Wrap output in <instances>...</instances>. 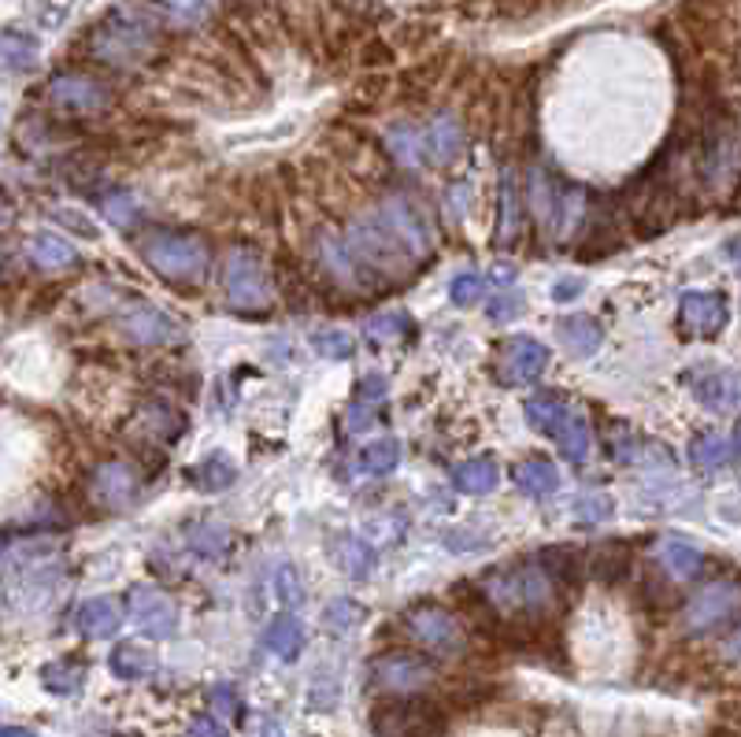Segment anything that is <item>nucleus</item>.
I'll use <instances>...</instances> for the list:
<instances>
[{"instance_id":"f257e3e1","label":"nucleus","mask_w":741,"mask_h":737,"mask_svg":"<svg viewBox=\"0 0 741 737\" xmlns=\"http://www.w3.org/2000/svg\"><path fill=\"white\" fill-rule=\"evenodd\" d=\"M482 593L490 596L497 615L509 612V615H519L523 623H541V615L557 604L560 590L549 582L541 564H523V567H512V571L490 575Z\"/></svg>"},{"instance_id":"f03ea898","label":"nucleus","mask_w":741,"mask_h":737,"mask_svg":"<svg viewBox=\"0 0 741 737\" xmlns=\"http://www.w3.org/2000/svg\"><path fill=\"white\" fill-rule=\"evenodd\" d=\"M142 252L156 275L171 282H196L212 264V249L196 234H175V230H153L142 241Z\"/></svg>"},{"instance_id":"7ed1b4c3","label":"nucleus","mask_w":741,"mask_h":737,"mask_svg":"<svg viewBox=\"0 0 741 737\" xmlns=\"http://www.w3.org/2000/svg\"><path fill=\"white\" fill-rule=\"evenodd\" d=\"M374 737H445V708L427 697H397L371 712Z\"/></svg>"},{"instance_id":"20e7f679","label":"nucleus","mask_w":741,"mask_h":737,"mask_svg":"<svg viewBox=\"0 0 741 737\" xmlns=\"http://www.w3.org/2000/svg\"><path fill=\"white\" fill-rule=\"evenodd\" d=\"M401 623H405L408 638L416 641V645L430 649L434 656H456V652H464L467 645V633L459 627V619L434 601L411 604Z\"/></svg>"},{"instance_id":"39448f33","label":"nucleus","mask_w":741,"mask_h":737,"mask_svg":"<svg viewBox=\"0 0 741 737\" xmlns=\"http://www.w3.org/2000/svg\"><path fill=\"white\" fill-rule=\"evenodd\" d=\"M227 297L238 312H264L271 304V275L260 252L234 249L227 259Z\"/></svg>"},{"instance_id":"423d86ee","label":"nucleus","mask_w":741,"mask_h":737,"mask_svg":"<svg viewBox=\"0 0 741 737\" xmlns=\"http://www.w3.org/2000/svg\"><path fill=\"white\" fill-rule=\"evenodd\" d=\"M741 615V585L730 582V578H719V582L705 585L682 612V627L686 633H712L727 623H734Z\"/></svg>"},{"instance_id":"0eeeda50","label":"nucleus","mask_w":741,"mask_h":737,"mask_svg":"<svg viewBox=\"0 0 741 737\" xmlns=\"http://www.w3.org/2000/svg\"><path fill=\"white\" fill-rule=\"evenodd\" d=\"M371 678L386 693L419 697L434 682V664L427 656H416V652H386V656H379L371 664Z\"/></svg>"},{"instance_id":"6e6552de","label":"nucleus","mask_w":741,"mask_h":737,"mask_svg":"<svg viewBox=\"0 0 741 737\" xmlns=\"http://www.w3.org/2000/svg\"><path fill=\"white\" fill-rule=\"evenodd\" d=\"M730 319L727 297L716 289H690L679 297V330L682 338H716Z\"/></svg>"},{"instance_id":"1a4fd4ad","label":"nucleus","mask_w":741,"mask_h":737,"mask_svg":"<svg viewBox=\"0 0 741 737\" xmlns=\"http://www.w3.org/2000/svg\"><path fill=\"white\" fill-rule=\"evenodd\" d=\"M549 349L534 338H509L497 345V378L504 386H530L546 375Z\"/></svg>"},{"instance_id":"9d476101","label":"nucleus","mask_w":741,"mask_h":737,"mask_svg":"<svg viewBox=\"0 0 741 737\" xmlns=\"http://www.w3.org/2000/svg\"><path fill=\"white\" fill-rule=\"evenodd\" d=\"M130 615L156 641L175 638L178 630V604L164 590H153V585H134L130 590Z\"/></svg>"},{"instance_id":"9b49d317","label":"nucleus","mask_w":741,"mask_h":737,"mask_svg":"<svg viewBox=\"0 0 741 737\" xmlns=\"http://www.w3.org/2000/svg\"><path fill=\"white\" fill-rule=\"evenodd\" d=\"M382 222V227L390 230L393 238L401 241V245H405V252L411 259H423V256H430V230H427V222L419 219V212L411 208V204L405 201V197H393V201H386L379 208V216H374Z\"/></svg>"},{"instance_id":"f8f14e48","label":"nucleus","mask_w":741,"mask_h":737,"mask_svg":"<svg viewBox=\"0 0 741 737\" xmlns=\"http://www.w3.org/2000/svg\"><path fill=\"white\" fill-rule=\"evenodd\" d=\"M89 490H93V497H97L100 504H108V508H123V504H130L138 497L142 479H138V471L130 468V463L108 460L89 474Z\"/></svg>"},{"instance_id":"ddd939ff","label":"nucleus","mask_w":741,"mask_h":737,"mask_svg":"<svg viewBox=\"0 0 741 737\" xmlns=\"http://www.w3.org/2000/svg\"><path fill=\"white\" fill-rule=\"evenodd\" d=\"M623 245V234H619V219L615 208H594L586 212V230H583V245L575 249V256L589 264V259H605Z\"/></svg>"},{"instance_id":"4468645a","label":"nucleus","mask_w":741,"mask_h":737,"mask_svg":"<svg viewBox=\"0 0 741 737\" xmlns=\"http://www.w3.org/2000/svg\"><path fill=\"white\" fill-rule=\"evenodd\" d=\"M123 330L138 345H171V341L182 338V326H178L167 312L153 307V304H138L134 312L123 319Z\"/></svg>"},{"instance_id":"2eb2a0df","label":"nucleus","mask_w":741,"mask_h":737,"mask_svg":"<svg viewBox=\"0 0 741 737\" xmlns=\"http://www.w3.org/2000/svg\"><path fill=\"white\" fill-rule=\"evenodd\" d=\"M523 230V204H519V179L512 167L501 171V185H497V245L512 249Z\"/></svg>"},{"instance_id":"dca6fc26","label":"nucleus","mask_w":741,"mask_h":737,"mask_svg":"<svg viewBox=\"0 0 741 737\" xmlns=\"http://www.w3.org/2000/svg\"><path fill=\"white\" fill-rule=\"evenodd\" d=\"M656 564L668 571V578L674 582H690V578H697L705 571V553H701L697 545H690L686 537H660V545H656Z\"/></svg>"},{"instance_id":"f3484780","label":"nucleus","mask_w":741,"mask_h":737,"mask_svg":"<svg viewBox=\"0 0 741 737\" xmlns=\"http://www.w3.org/2000/svg\"><path fill=\"white\" fill-rule=\"evenodd\" d=\"M127 612L123 604L116 601V596H93V601H86L79 608V615H74V627H79L82 638H111L119 627H123Z\"/></svg>"},{"instance_id":"a211bd4d","label":"nucleus","mask_w":741,"mask_h":737,"mask_svg":"<svg viewBox=\"0 0 741 737\" xmlns=\"http://www.w3.org/2000/svg\"><path fill=\"white\" fill-rule=\"evenodd\" d=\"M557 334H560V341H564V349L578 360L594 357L600 349V341H605V330H600V323L594 315H564V319L557 323Z\"/></svg>"},{"instance_id":"6ab92c4d","label":"nucleus","mask_w":741,"mask_h":737,"mask_svg":"<svg viewBox=\"0 0 741 737\" xmlns=\"http://www.w3.org/2000/svg\"><path fill=\"white\" fill-rule=\"evenodd\" d=\"M538 564L560 593H575L578 585H583L586 567H583V559H578L575 548H567V545L564 548H541Z\"/></svg>"},{"instance_id":"aec40b11","label":"nucleus","mask_w":741,"mask_h":737,"mask_svg":"<svg viewBox=\"0 0 741 737\" xmlns=\"http://www.w3.org/2000/svg\"><path fill=\"white\" fill-rule=\"evenodd\" d=\"M552 442L560 445V452H564V460H571L575 468H583L589 463V456H594L597 442H594V431H589V419L571 412L564 423H560V431L552 434Z\"/></svg>"},{"instance_id":"412c9836","label":"nucleus","mask_w":741,"mask_h":737,"mask_svg":"<svg viewBox=\"0 0 741 737\" xmlns=\"http://www.w3.org/2000/svg\"><path fill=\"white\" fill-rule=\"evenodd\" d=\"M497 482H501V468H497L493 456H471L453 471V486L467 497H486L497 490Z\"/></svg>"},{"instance_id":"4be33fe9","label":"nucleus","mask_w":741,"mask_h":737,"mask_svg":"<svg viewBox=\"0 0 741 737\" xmlns=\"http://www.w3.org/2000/svg\"><path fill=\"white\" fill-rule=\"evenodd\" d=\"M52 97H56V105L74 108V111L105 108V89H100L93 78H82V74H63V78H56Z\"/></svg>"},{"instance_id":"5701e85b","label":"nucleus","mask_w":741,"mask_h":737,"mask_svg":"<svg viewBox=\"0 0 741 737\" xmlns=\"http://www.w3.org/2000/svg\"><path fill=\"white\" fill-rule=\"evenodd\" d=\"M697 400L712 412H730V408H741V375L734 371H716V375L697 382Z\"/></svg>"},{"instance_id":"b1692460","label":"nucleus","mask_w":741,"mask_h":737,"mask_svg":"<svg viewBox=\"0 0 741 737\" xmlns=\"http://www.w3.org/2000/svg\"><path fill=\"white\" fill-rule=\"evenodd\" d=\"M108 667H111V675H116L119 682H142V678H148L156 670V656L145 645L123 641V645L111 649Z\"/></svg>"},{"instance_id":"393cba45","label":"nucleus","mask_w":741,"mask_h":737,"mask_svg":"<svg viewBox=\"0 0 741 737\" xmlns=\"http://www.w3.org/2000/svg\"><path fill=\"white\" fill-rule=\"evenodd\" d=\"M26 256H31L41 270H68L79 264V252H74L71 241H63L60 234H34L26 241Z\"/></svg>"},{"instance_id":"a878e982","label":"nucleus","mask_w":741,"mask_h":737,"mask_svg":"<svg viewBox=\"0 0 741 737\" xmlns=\"http://www.w3.org/2000/svg\"><path fill=\"white\" fill-rule=\"evenodd\" d=\"M186 537H190V548L196 556H204V559H223L230 553V527L227 522H219V519H196L190 530H186Z\"/></svg>"},{"instance_id":"bb28decb","label":"nucleus","mask_w":741,"mask_h":737,"mask_svg":"<svg viewBox=\"0 0 741 737\" xmlns=\"http://www.w3.org/2000/svg\"><path fill=\"white\" fill-rule=\"evenodd\" d=\"M586 571L600 578L605 585L623 582L626 571H631V548L619 545V541H608V545H597L586 559Z\"/></svg>"},{"instance_id":"cd10ccee","label":"nucleus","mask_w":741,"mask_h":737,"mask_svg":"<svg viewBox=\"0 0 741 737\" xmlns=\"http://www.w3.org/2000/svg\"><path fill=\"white\" fill-rule=\"evenodd\" d=\"M264 645L283 660H297L300 649H304V623L297 619L294 612H283L271 619V627L264 633Z\"/></svg>"},{"instance_id":"c85d7f7f","label":"nucleus","mask_w":741,"mask_h":737,"mask_svg":"<svg viewBox=\"0 0 741 737\" xmlns=\"http://www.w3.org/2000/svg\"><path fill=\"white\" fill-rule=\"evenodd\" d=\"M515 486H519L527 497L541 500L549 497V493L560 490V471L552 460H541V456H534V460H523L519 468H515Z\"/></svg>"},{"instance_id":"c756f323","label":"nucleus","mask_w":741,"mask_h":737,"mask_svg":"<svg viewBox=\"0 0 741 737\" xmlns=\"http://www.w3.org/2000/svg\"><path fill=\"white\" fill-rule=\"evenodd\" d=\"M331 556H334V564L342 567V575H349V578H368L371 575V567H374V548L368 545L363 537H352V534H342L331 545Z\"/></svg>"},{"instance_id":"7c9ffc66","label":"nucleus","mask_w":741,"mask_h":737,"mask_svg":"<svg viewBox=\"0 0 741 737\" xmlns=\"http://www.w3.org/2000/svg\"><path fill=\"white\" fill-rule=\"evenodd\" d=\"M527 423L534 426V431H541V434H557L560 431V423L571 415V408H567V400H560L557 394H538V397H530L527 400Z\"/></svg>"},{"instance_id":"2f4dec72","label":"nucleus","mask_w":741,"mask_h":737,"mask_svg":"<svg viewBox=\"0 0 741 737\" xmlns=\"http://www.w3.org/2000/svg\"><path fill=\"white\" fill-rule=\"evenodd\" d=\"M41 682L56 697H71V693H79L82 682H86V664H82V660H71V656L56 660V664H45Z\"/></svg>"},{"instance_id":"473e14b6","label":"nucleus","mask_w":741,"mask_h":737,"mask_svg":"<svg viewBox=\"0 0 741 737\" xmlns=\"http://www.w3.org/2000/svg\"><path fill=\"white\" fill-rule=\"evenodd\" d=\"M190 479H193V486H196V490H204V493H223V490H230L234 482H238V468H234V463H230L223 452H212L208 460L196 463V468L190 471Z\"/></svg>"},{"instance_id":"72a5a7b5","label":"nucleus","mask_w":741,"mask_h":737,"mask_svg":"<svg viewBox=\"0 0 741 737\" xmlns=\"http://www.w3.org/2000/svg\"><path fill=\"white\" fill-rule=\"evenodd\" d=\"M730 456H734V449H730V442H727V437H719V434H701L697 442L690 445L693 468L705 471V474L724 471L730 463Z\"/></svg>"},{"instance_id":"f704fd0d","label":"nucleus","mask_w":741,"mask_h":737,"mask_svg":"<svg viewBox=\"0 0 741 737\" xmlns=\"http://www.w3.org/2000/svg\"><path fill=\"white\" fill-rule=\"evenodd\" d=\"M401 468V445L386 437V442H371L368 449L360 452V471L374 474V479H386Z\"/></svg>"},{"instance_id":"c9c22d12","label":"nucleus","mask_w":741,"mask_h":737,"mask_svg":"<svg viewBox=\"0 0 741 737\" xmlns=\"http://www.w3.org/2000/svg\"><path fill=\"white\" fill-rule=\"evenodd\" d=\"M411 330H416V323H411L408 312H382L368 323V338L374 345H397L405 341Z\"/></svg>"},{"instance_id":"e433bc0d","label":"nucleus","mask_w":741,"mask_h":737,"mask_svg":"<svg viewBox=\"0 0 741 737\" xmlns=\"http://www.w3.org/2000/svg\"><path fill=\"white\" fill-rule=\"evenodd\" d=\"M100 212L108 216L111 227H119V230H130L138 222V216H142V204H138L134 193H127V190H116V193H108L105 201H100Z\"/></svg>"},{"instance_id":"4c0bfd02","label":"nucleus","mask_w":741,"mask_h":737,"mask_svg":"<svg viewBox=\"0 0 741 737\" xmlns=\"http://www.w3.org/2000/svg\"><path fill=\"white\" fill-rule=\"evenodd\" d=\"M312 349L323 360H349L356 352V341H352V334L334 330V326H323V330L312 334Z\"/></svg>"},{"instance_id":"58836bf2","label":"nucleus","mask_w":741,"mask_h":737,"mask_svg":"<svg viewBox=\"0 0 741 737\" xmlns=\"http://www.w3.org/2000/svg\"><path fill=\"white\" fill-rule=\"evenodd\" d=\"M360 619H363V608H360V604H352V601H334L331 608L323 612L326 630L337 633V638L352 633V630H356V623H360Z\"/></svg>"},{"instance_id":"ea45409f","label":"nucleus","mask_w":741,"mask_h":737,"mask_svg":"<svg viewBox=\"0 0 741 737\" xmlns=\"http://www.w3.org/2000/svg\"><path fill=\"white\" fill-rule=\"evenodd\" d=\"M386 145H390V153L397 156L401 164H408V167H419L423 164V148H419V137H416V130L411 126H397V130H390L386 134Z\"/></svg>"},{"instance_id":"a19ab883","label":"nucleus","mask_w":741,"mask_h":737,"mask_svg":"<svg viewBox=\"0 0 741 737\" xmlns=\"http://www.w3.org/2000/svg\"><path fill=\"white\" fill-rule=\"evenodd\" d=\"M449 297H453V304H459V307H471L486 297V278L478 275V270H464V275L453 278Z\"/></svg>"},{"instance_id":"79ce46f5","label":"nucleus","mask_w":741,"mask_h":737,"mask_svg":"<svg viewBox=\"0 0 741 737\" xmlns=\"http://www.w3.org/2000/svg\"><path fill=\"white\" fill-rule=\"evenodd\" d=\"M459 145H464V130H459L456 119H438V126H434V156L438 160L449 164L459 153Z\"/></svg>"},{"instance_id":"37998d69","label":"nucleus","mask_w":741,"mask_h":737,"mask_svg":"<svg viewBox=\"0 0 741 737\" xmlns=\"http://www.w3.org/2000/svg\"><path fill=\"white\" fill-rule=\"evenodd\" d=\"M575 519L583 522V527H597V522H605L612 516V497H605V493H589V497H578L575 500Z\"/></svg>"},{"instance_id":"c03bdc74","label":"nucleus","mask_w":741,"mask_h":737,"mask_svg":"<svg viewBox=\"0 0 741 737\" xmlns=\"http://www.w3.org/2000/svg\"><path fill=\"white\" fill-rule=\"evenodd\" d=\"M208 704H212L215 715H227V720H241V712H246V704H241V693L234 686H227V682L212 686Z\"/></svg>"},{"instance_id":"a18cd8bd","label":"nucleus","mask_w":741,"mask_h":737,"mask_svg":"<svg viewBox=\"0 0 741 737\" xmlns=\"http://www.w3.org/2000/svg\"><path fill=\"white\" fill-rule=\"evenodd\" d=\"M356 404H368V408L386 404V378H382V375H363L360 382H356Z\"/></svg>"},{"instance_id":"49530a36","label":"nucleus","mask_w":741,"mask_h":737,"mask_svg":"<svg viewBox=\"0 0 741 737\" xmlns=\"http://www.w3.org/2000/svg\"><path fill=\"white\" fill-rule=\"evenodd\" d=\"M275 593H278V601H283V604H300V601H304V582H300L297 567H283V571H278Z\"/></svg>"},{"instance_id":"de8ad7c7","label":"nucleus","mask_w":741,"mask_h":737,"mask_svg":"<svg viewBox=\"0 0 741 737\" xmlns=\"http://www.w3.org/2000/svg\"><path fill=\"white\" fill-rule=\"evenodd\" d=\"M519 312H523V297H519V293H501V297H497V301L490 304V319H493V323H512Z\"/></svg>"},{"instance_id":"09e8293b","label":"nucleus","mask_w":741,"mask_h":737,"mask_svg":"<svg viewBox=\"0 0 741 737\" xmlns=\"http://www.w3.org/2000/svg\"><path fill=\"white\" fill-rule=\"evenodd\" d=\"M360 63L363 68H390L393 63V49L386 41H382V37H374V41H368L360 49Z\"/></svg>"},{"instance_id":"8fccbe9b","label":"nucleus","mask_w":741,"mask_h":737,"mask_svg":"<svg viewBox=\"0 0 741 737\" xmlns=\"http://www.w3.org/2000/svg\"><path fill=\"white\" fill-rule=\"evenodd\" d=\"M493 697V689L490 686H482V682H467V686H459L456 693H453V701L459 708H471V704H482V701H490Z\"/></svg>"},{"instance_id":"3c124183","label":"nucleus","mask_w":741,"mask_h":737,"mask_svg":"<svg viewBox=\"0 0 741 737\" xmlns=\"http://www.w3.org/2000/svg\"><path fill=\"white\" fill-rule=\"evenodd\" d=\"M190 737H230V734H227V726L219 720H212V715H196L190 723Z\"/></svg>"},{"instance_id":"603ef678","label":"nucleus","mask_w":741,"mask_h":737,"mask_svg":"<svg viewBox=\"0 0 741 737\" xmlns=\"http://www.w3.org/2000/svg\"><path fill=\"white\" fill-rule=\"evenodd\" d=\"M583 293V278H564V282H557V289H552V297L557 301H571V297Z\"/></svg>"},{"instance_id":"864d4df0","label":"nucleus","mask_w":741,"mask_h":737,"mask_svg":"<svg viewBox=\"0 0 741 737\" xmlns=\"http://www.w3.org/2000/svg\"><path fill=\"white\" fill-rule=\"evenodd\" d=\"M724 656H727V660H741V627L724 641Z\"/></svg>"},{"instance_id":"5fc2aeb1","label":"nucleus","mask_w":741,"mask_h":737,"mask_svg":"<svg viewBox=\"0 0 741 737\" xmlns=\"http://www.w3.org/2000/svg\"><path fill=\"white\" fill-rule=\"evenodd\" d=\"M256 737H286V734H283V726H278V723L267 715V720L256 726Z\"/></svg>"},{"instance_id":"6e6d98bb","label":"nucleus","mask_w":741,"mask_h":737,"mask_svg":"<svg viewBox=\"0 0 741 737\" xmlns=\"http://www.w3.org/2000/svg\"><path fill=\"white\" fill-rule=\"evenodd\" d=\"M0 737H37V734L31 730V726H4Z\"/></svg>"},{"instance_id":"4d7b16f0","label":"nucleus","mask_w":741,"mask_h":737,"mask_svg":"<svg viewBox=\"0 0 741 737\" xmlns=\"http://www.w3.org/2000/svg\"><path fill=\"white\" fill-rule=\"evenodd\" d=\"M734 449L741 452V419H738V426H734Z\"/></svg>"},{"instance_id":"13d9d810","label":"nucleus","mask_w":741,"mask_h":737,"mask_svg":"<svg viewBox=\"0 0 741 737\" xmlns=\"http://www.w3.org/2000/svg\"><path fill=\"white\" fill-rule=\"evenodd\" d=\"M738 270H741V252H738Z\"/></svg>"}]
</instances>
